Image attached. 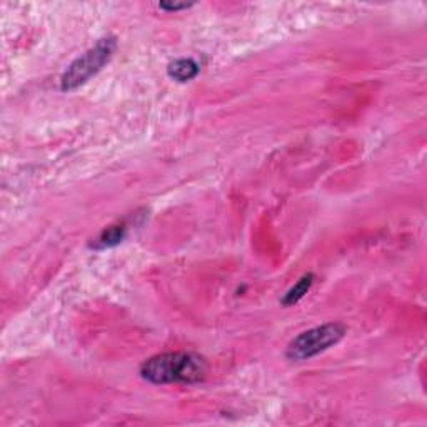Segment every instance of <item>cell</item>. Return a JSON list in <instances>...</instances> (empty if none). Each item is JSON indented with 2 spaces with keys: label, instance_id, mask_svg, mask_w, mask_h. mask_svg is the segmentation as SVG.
<instances>
[{
  "label": "cell",
  "instance_id": "6da1fadb",
  "mask_svg": "<svg viewBox=\"0 0 427 427\" xmlns=\"http://www.w3.org/2000/svg\"><path fill=\"white\" fill-rule=\"evenodd\" d=\"M207 365L192 352L152 356L141 365V376L150 384H195L205 377Z\"/></svg>",
  "mask_w": 427,
  "mask_h": 427
},
{
  "label": "cell",
  "instance_id": "7a4b0ae2",
  "mask_svg": "<svg viewBox=\"0 0 427 427\" xmlns=\"http://www.w3.org/2000/svg\"><path fill=\"white\" fill-rule=\"evenodd\" d=\"M116 37H104L87 52L77 57L60 77V90L72 92V90L79 89L80 85L87 84L94 76H97L109 64L114 52H116Z\"/></svg>",
  "mask_w": 427,
  "mask_h": 427
},
{
  "label": "cell",
  "instance_id": "3957f363",
  "mask_svg": "<svg viewBox=\"0 0 427 427\" xmlns=\"http://www.w3.org/2000/svg\"><path fill=\"white\" fill-rule=\"evenodd\" d=\"M346 326L339 322H327L322 326L312 327L309 331H304L287 346V359L301 363V360L319 356L320 352L336 346L346 336Z\"/></svg>",
  "mask_w": 427,
  "mask_h": 427
},
{
  "label": "cell",
  "instance_id": "277c9868",
  "mask_svg": "<svg viewBox=\"0 0 427 427\" xmlns=\"http://www.w3.org/2000/svg\"><path fill=\"white\" fill-rule=\"evenodd\" d=\"M125 236H127V227L124 224L110 225V227H107L105 231L101 232V236L92 242L90 247L96 250L116 247V245H119L122 241L125 239Z\"/></svg>",
  "mask_w": 427,
  "mask_h": 427
},
{
  "label": "cell",
  "instance_id": "5b68a950",
  "mask_svg": "<svg viewBox=\"0 0 427 427\" xmlns=\"http://www.w3.org/2000/svg\"><path fill=\"white\" fill-rule=\"evenodd\" d=\"M199 71H200L199 64L192 59H177L169 65V69H167L169 77L175 82H189L195 79V77L199 76Z\"/></svg>",
  "mask_w": 427,
  "mask_h": 427
},
{
  "label": "cell",
  "instance_id": "8992f818",
  "mask_svg": "<svg viewBox=\"0 0 427 427\" xmlns=\"http://www.w3.org/2000/svg\"><path fill=\"white\" fill-rule=\"evenodd\" d=\"M314 284V274H306V276H302L299 279L297 282H295L294 287H290L289 290H287L284 297H282V306L290 307L294 306V304H297L301 299L309 293V289Z\"/></svg>",
  "mask_w": 427,
  "mask_h": 427
},
{
  "label": "cell",
  "instance_id": "52a82bcc",
  "mask_svg": "<svg viewBox=\"0 0 427 427\" xmlns=\"http://www.w3.org/2000/svg\"><path fill=\"white\" fill-rule=\"evenodd\" d=\"M194 6V3H187V2H184V3H167V2H160L159 3V9H162V10H167V12H177V10H186V9H191V7Z\"/></svg>",
  "mask_w": 427,
  "mask_h": 427
}]
</instances>
